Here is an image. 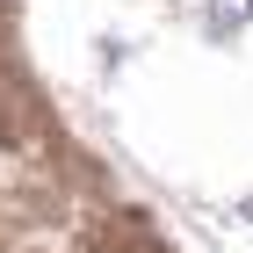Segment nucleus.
<instances>
[{"label": "nucleus", "instance_id": "f257e3e1", "mask_svg": "<svg viewBox=\"0 0 253 253\" xmlns=\"http://www.w3.org/2000/svg\"><path fill=\"white\" fill-rule=\"evenodd\" d=\"M246 7H253V0H210V29L224 37V29H232V22L246 15Z\"/></svg>", "mask_w": 253, "mask_h": 253}, {"label": "nucleus", "instance_id": "f03ea898", "mask_svg": "<svg viewBox=\"0 0 253 253\" xmlns=\"http://www.w3.org/2000/svg\"><path fill=\"white\" fill-rule=\"evenodd\" d=\"M246 217H253V203H246Z\"/></svg>", "mask_w": 253, "mask_h": 253}]
</instances>
